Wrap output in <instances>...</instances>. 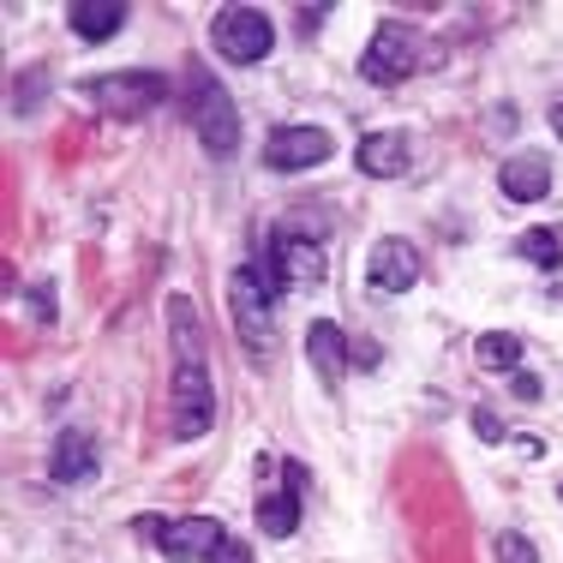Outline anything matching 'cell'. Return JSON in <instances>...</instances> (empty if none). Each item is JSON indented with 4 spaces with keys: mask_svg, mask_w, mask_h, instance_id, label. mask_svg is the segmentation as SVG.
Segmentation results:
<instances>
[{
    "mask_svg": "<svg viewBox=\"0 0 563 563\" xmlns=\"http://www.w3.org/2000/svg\"><path fill=\"white\" fill-rule=\"evenodd\" d=\"M516 396L533 401V396H540V378H533V372H516Z\"/></svg>",
    "mask_w": 563,
    "mask_h": 563,
    "instance_id": "cell-23",
    "label": "cell"
},
{
    "mask_svg": "<svg viewBox=\"0 0 563 563\" xmlns=\"http://www.w3.org/2000/svg\"><path fill=\"white\" fill-rule=\"evenodd\" d=\"M90 102L114 120H139V114H151L168 102V78L163 73H109V78L90 85Z\"/></svg>",
    "mask_w": 563,
    "mask_h": 563,
    "instance_id": "cell-5",
    "label": "cell"
},
{
    "mask_svg": "<svg viewBox=\"0 0 563 563\" xmlns=\"http://www.w3.org/2000/svg\"><path fill=\"white\" fill-rule=\"evenodd\" d=\"M31 306H36V312H43V324H48V318H55V294H48V288H36V294H31Z\"/></svg>",
    "mask_w": 563,
    "mask_h": 563,
    "instance_id": "cell-24",
    "label": "cell"
},
{
    "mask_svg": "<svg viewBox=\"0 0 563 563\" xmlns=\"http://www.w3.org/2000/svg\"><path fill=\"white\" fill-rule=\"evenodd\" d=\"M168 330H174V360H205V330H198V306L186 294H168Z\"/></svg>",
    "mask_w": 563,
    "mask_h": 563,
    "instance_id": "cell-17",
    "label": "cell"
},
{
    "mask_svg": "<svg viewBox=\"0 0 563 563\" xmlns=\"http://www.w3.org/2000/svg\"><path fill=\"white\" fill-rule=\"evenodd\" d=\"M474 354H479V366L498 372V378H504V372L516 378V366H521V342L509 336V330H486V336L474 342Z\"/></svg>",
    "mask_w": 563,
    "mask_h": 563,
    "instance_id": "cell-18",
    "label": "cell"
},
{
    "mask_svg": "<svg viewBox=\"0 0 563 563\" xmlns=\"http://www.w3.org/2000/svg\"><path fill=\"white\" fill-rule=\"evenodd\" d=\"M168 432L180 438V444H192V438H205L210 426H217V390H210V366L205 360H174V390H168Z\"/></svg>",
    "mask_w": 563,
    "mask_h": 563,
    "instance_id": "cell-3",
    "label": "cell"
},
{
    "mask_svg": "<svg viewBox=\"0 0 563 563\" xmlns=\"http://www.w3.org/2000/svg\"><path fill=\"white\" fill-rule=\"evenodd\" d=\"M408 66H413V36L401 31V24H378L366 55H360V78H372V85H401Z\"/></svg>",
    "mask_w": 563,
    "mask_h": 563,
    "instance_id": "cell-8",
    "label": "cell"
},
{
    "mask_svg": "<svg viewBox=\"0 0 563 563\" xmlns=\"http://www.w3.org/2000/svg\"><path fill=\"white\" fill-rule=\"evenodd\" d=\"M492 552H498V563H540V552H533L528 533H498V540H492Z\"/></svg>",
    "mask_w": 563,
    "mask_h": 563,
    "instance_id": "cell-20",
    "label": "cell"
},
{
    "mask_svg": "<svg viewBox=\"0 0 563 563\" xmlns=\"http://www.w3.org/2000/svg\"><path fill=\"white\" fill-rule=\"evenodd\" d=\"M186 109H192V126H198V144L210 156H234L240 144V114H234V97L217 85L210 73H186Z\"/></svg>",
    "mask_w": 563,
    "mask_h": 563,
    "instance_id": "cell-2",
    "label": "cell"
},
{
    "mask_svg": "<svg viewBox=\"0 0 563 563\" xmlns=\"http://www.w3.org/2000/svg\"><path fill=\"white\" fill-rule=\"evenodd\" d=\"M330 156V132L324 126H276L264 139V163L276 174H294V168H318Z\"/></svg>",
    "mask_w": 563,
    "mask_h": 563,
    "instance_id": "cell-7",
    "label": "cell"
},
{
    "mask_svg": "<svg viewBox=\"0 0 563 563\" xmlns=\"http://www.w3.org/2000/svg\"><path fill=\"white\" fill-rule=\"evenodd\" d=\"M552 126H558V139H563V102H558V109H552Z\"/></svg>",
    "mask_w": 563,
    "mask_h": 563,
    "instance_id": "cell-25",
    "label": "cell"
},
{
    "mask_svg": "<svg viewBox=\"0 0 563 563\" xmlns=\"http://www.w3.org/2000/svg\"><path fill=\"white\" fill-rule=\"evenodd\" d=\"M498 186H504V198L509 205H540L545 192H552V163L545 156H509L504 174H498Z\"/></svg>",
    "mask_w": 563,
    "mask_h": 563,
    "instance_id": "cell-11",
    "label": "cell"
},
{
    "mask_svg": "<svg viewBox=\"0 0 563 563\" xmlns=\"http://www.w3.org/2000/svg\"><path fill=\"white\" fill-rule=\"evenodd\" d=\"M48 474L60 479V486H78V479L97 474V444H90L85 432H60L55 438V462H48Z\"/></svg>",
    "mask_w": 563,
    "mask_h": 563,
    "instance_id": "cell-15",
    "label": "cell"
},
{
    "mask_svg": "<svg viewBox=\"0 0 563 563\" xmlns=\"http://www.w3.org/2000/svg\"><path fill=\"white\" fill-rule=\"evenodd\" d=\"M210 563H252V552H246V545H240V540H228V545H222V552L210 558Z\"/></svg>",
    "mask_w": 563,
    "mask_h": 563,
    "instance_id": "cell-22",
    "label": "cell"
},
{
    "mask_svg": "<svg viewBox=\"0 0 563 563\" xmlns=\"http://www.w3.org/2000/svg\"><path fill=\"white\" fill-rule=\"evenodd\" d=\"M210 43H217L222 60L258 66L276 48V24H271V12H258V7H222L217 19H210Z\"/></svg>",
    "mask_w": 563,
    "mask_h": 563,
    "instance_id": "cell-4",
    "label": "cell"
},
{
    "mask_svg": "<svg viewBox=\"0 0 563 563\" xmlns=\"http://www.w3.org/2000/svg\"><path fill=\"white\" fill-rule=\"evenodd\" d=\"M516 252L528 264H540V271H558V264H563V234H558V228H528V234L516 240Z\"/></svg>",
    "mask_w": 563,
    "mask_h": 563,
    "instance_id": "cell-19",
    "label": "cell"
},
{
    "mask_svg": "<svg viewBox=\"0 0 563 563\" xmlns=\"http://www.w3.org/2000/svg\"><path fill=\"white\" fill-rule=\"evenodd\" d=\"M474 432L486 438V444H504V420L492 408H474Z\"/></svg>",
    "mask_w": 563,
    "mask_h": 563,
    "instance_id": "cell-21",
    "label": "cell"
},
{
    "mask_svg": "<svg viewBox=\"0 0 563 563\" xmlns=\"http://www.w3.org/2000/svg\"><path fill=\"white\" fill-rule=\"evenodd\" d=\"M276 288L282 282L271 271H252V264H234L228 276V306H234V336L252 360H276Z\"/></svg>",
    "mask_w": 563,
    "mask_h": 563,
    "instance_id": "cell-1",
    "label": "cell"
},
{
    "mask_svg": "<svg viewBox=\"0 0 563 563\" xmlns=\"http://www.w3.org/2000/svg\"><path fill=\"white\" fill-rule=\"evenodd\" d=\"M366 282L378 294H408L413 282H420V252H413L401 234H384L378 246L366 252Z\"/></svg>",
    "mask_w": 563,
    "mask_h": 563,
    "instance_id": "cell-9",
    "label": "cell"
},
{
    "mask_svg": "<svg viewBox=\"0 0 563 563\" xmlns=\"http://www.w3.org/2000/svg\"><path fill=\"white\" fill-rule=\"evenodd\" d=\"M354 156H360V174L396 180V174H408V132H366Z\"/></svg>",
    "mask_w": 563,
    "mask_h": 563,
    "instance_id": "cell-13",
    "label": "cell"
},
{
    "mask_svg": "<svg viewBox=\"0 0 563 563\" xmlns=\"http://www.w3.org/2000/svg\"><path fill=\"white\" fill-rule=\"evenodd\" d=\"M271 276L282 288H318L324 282V246L306 234H282L276 252H271Z\"/></svg>",
    "mask_w": 563,
    "mask_h": 563,
    "instance_id": "cell-10",
    "label": "cell"
},
{
    "mask_svg": "<svg viewBox=\"0 0 563 563\" xmlns=\"http://www.w3.org/2000/svg\"><path fill=\"white\" fill-rule=\"evenodd\" d=\"M258 528L264 540H294V528H300V492H258Z\"/></svg>",
    "mask_w": 563,
    "mask_h": 563,
    "instance_id": "cell-16",
    "label": "cell"
},
{
    "mask_svg": "<svg viewBox=\"0 0 563 563\" xmlns=\"http://www.w3.org/2000/svg\"><path fill=\"white\" fill-rule=\"evenodd\" d=\"M156 545H163L168 563H198V558H217L228 545V533L217 516H174L156 528Z\"/></svg>",
    "mask_w": 563,
    "mask_h": 563,
    "instance_id": "cell-6",
    "label": "cell"
},
{
    "mask_svg": "<svg viewBox=\"0 0 563 563\" xmlns=\"http://www.w3.org/2000/svg\"><path fill=\"white\" fill-rule=\"evenodd\" d=\"M66 24L78 31V43H109L114 31H126V7L120 0H73Z\"/></svg>",
    "mask_w": 563,
    "mask_h": 563,
    "instance_id": "cell-14",
    "label": "cell"
},
{
    "mask_svg": "<svg viewBox=\"0 0 563 563\" xmlns=\"http://www.w3.org/2000/svg\"><path fill=\"white\" fill-rule=\"evenodd\" d=\"M306 360L318 366V378H324L330 390L347 378V336L330 324V318H312V330H306Z\"/></svg>",
    "mask_w": 563,
    "mask_h": 563,
    "instance_id": "cell-12",
    "label": "cell"
}]
</instances>
